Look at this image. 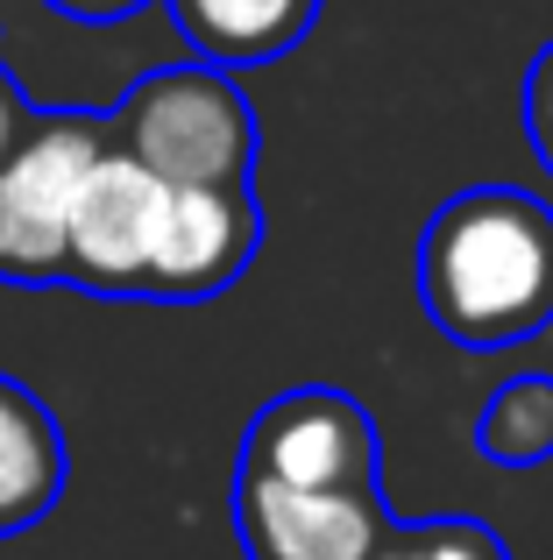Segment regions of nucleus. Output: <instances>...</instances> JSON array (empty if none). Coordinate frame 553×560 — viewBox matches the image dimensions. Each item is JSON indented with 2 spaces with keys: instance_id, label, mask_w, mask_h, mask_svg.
<instances>
[{
  "instance_id": "obj_1",
  "label": "nucleus",
  "mask_w": 553,
  "mask_h": 560,
  "mask_svg": "<svg viewBox=\"0 0 553 560\" xmlns=\"http://www.w3.org/2000/svg\"><path fill=\"white\" fill-rule=\"evenodd\" d=\"M419 305L469 355L553 327V206L518 185H469L419 234Z\"/></svg>"
},
{
  "instance_id": "obj_2",
  "label": "nucleus",
  "mask_w": 553,
  "mask_h": 560,
  "mask_svg": "<svg viewBox=\"0 0 553 560\" xmlns=\"http://www.w3.org/2000/svg\"><path fill=\"white\" fill-rule=\"evenodd\" d=\"M107 142L136 156L164 185H256L263 128L249 93L221 65H164L142 71L107 114Z\"/></svg>"
},
{
  "instance_id": "obj_3",
  "label": "nucleus",
  "mask_w": 553,
  "mask_h": 560,
  "mask_svg": "<svg viewBox=\"0 0 553 560\" xmlns=\"http://www.w3.org/2000/svg\"><path fill=\"white\" fill-rule=\"evenodd\" d=\"M107 150V114L36 107L8 156H0V284H64V228L85 171Z\"/></svg>"
},
{
  "instance_id": "obj_4",
  "label": "nucleus",
  "mask_w": 553,
  "mask_h": 560,
  "mask_svg": "<svg viewBox=\"0 0 553 560\" xmlns=\"http://www.w3.org/2000/svg\"><path fill=\"white\" fill-rule=\"evenodd\" d=\"M235 476L284 490H384V433L362 397L333 383H298L249 419Z\"/></svg>"
},
{
  "instance_id": "obj_5",
  "label": "nucleus",
  "mask_w": 553,
  "mask_h": 560,
  "mask_svg": "<svg viewBox=\"0 0 553 560\" xmlns=\"http://www.w3.org/2000/svg\"><path fill=\"white\" fill-rule=\"evenodd\" d=\"M156 220H164V178L121 156L107 142L99 164L85 171L64 228V284L93 299H142L156 256Z\"/></svg>"
},
{
  "instance_id": "obj_6",
  "label": "nucleus",
  "mask_w": 553,
  "mask_h": 560,
  "mask_svg": "<svg viewBox=\"0 0 553 560\" xmlns=\"http://www.w3.org/2000/svg\"><path fill=\"white\" fill-rule=\"evenodd\" d=\"M263 248V199L256 185H164V220H156V256L142 299L156 305H207Z\"/></svg>"
},
{
  "instance_id": "obj_7",
  "label": "nucleus",
  "mask_w": 553,
  "mask_h": 560,
  "mask_svg": "<svg viewBox=\"0 0 553 560\" xmlns=\"http://www.w3.org/2000/svg\"><path fill=\"white\" fill-rule=\"evenodd\" d=\"M235 533L249 560H369L390 533L384 490H284L235 476Z\"/></svg>"
},
{
  "instance_id": "obj_8",
  "label": "nucleus",
  "mask_w": 553,
  "mask_h": 560,
  "mask_svg": "<svg viewBox=\"0 0 553 560\" xmlns=\"http://www.w3.org/2000/svg\"><path fill=\"white\" fill-rule=\"evenodd\" d=\"M64 476H71V454H64L57 411L28 383L0 376V539L50 518L57 497H64Z\"/></svg>"
},
{
  "instance_id": "obj_9",
  "label": "nucleus",
  "mask_w": 553,
  "mask_h": 560,
  "mask_svg": "<svg viewBox=\"0 0 553 560\" xmlns=\"http://www.w3.org/2000/svg\"><path fill=\"white\" fill-rule=\"evenodd\" d=\"M164 8L199 65L256 71V65H276V57L298 50L319 28L327 0H164Z\"/></svg>"
},
{
  "instance_id": "obj_10",
  "label": "nucleus",
  "mask_w": 553,
  "mask_h": 560,
  "mask_svg": "<svg viewBox=\"0 0 553 560\" xmlns=\"http://www.w3.org/2000/svg\"><path fill=\"white\" fill-rule=\"evenodd\" d=\"M475 454L497 468H540L553 462V376H511L490 390L475 419Z\"/></svg>"
},
{
  "instance_id": "obj_11",
  "label": "nucleus",
  "mask_w": 553,
  "mask_h": 560,
  "mask_svg": "<svg viewBox=\"0 0 553 560\" xmlns=\"http://www.w3.org/2000/svg\"><path fill=\"white\" fill-rule=\"evenodd\" d=\"M369 560H511V547L483 518H419V525L390 518Z\"/></svg>"
},
{
  "instance_id": "obj_12",
  "label": "nucleus",
  "mask_w": 553,
  "mask_h": 560,
  "mask_svg": "<svg viewBox=\"0 0 553 560\" xmlns=\"http://www.w3.org/2000/svg\"><path fill=\"white\" fill-rule=\"evenodd\" d=\"M518 121H526V150L540 156V171L553 178V43H540V57L526 65V85H518Z\"/></svg>"
},
{
  "instance_id": "obj_13",
  "label": "nucleus",
  "mask_w": 553,
  "mask_h": 560,
  "mask_svg": "<svg viewBox=\"0 0 553 560\" xmlns=\"http://www.w3.org/2000/svg\"><path fill=\"white\" fill-rule=\"evenodd\" d=\"M36 121V107L22 100V85H14V71H8V57H0V156L22 142V128Z\"/></svg>"
},
{
  "instance_id": "obj_14",
  "label": "nucleus",
  "mask_w": 553,
  "mask_h": 560,
  "mask_svg": "<svg viewBox=\"0 0 553 560\" xmlns=\"http://www.w3.org/2000/svg\"><path fill=\"white\" fill-rule=\"evenodd\" d=\"M43 8H57L64 22H93V28H107V22H128V14H142L150 0H43Z\"/></svg>"
}]
</instances>
